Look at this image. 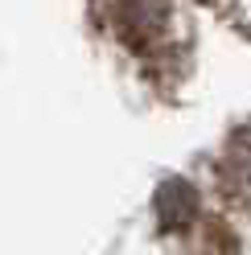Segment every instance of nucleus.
<instances>
[{
	"instance_id": "f257e3e1",
	"label": "nucleus",
	"mask_w": 251,
	"mask_h": 255,
	"mask_svg": "<svg viewBox=\"0 0 251 255\" xmlns=\"http://www.w3.org/2000/svg\"><path fill=\"white\" fill-rule=\"evenodd\" d=\"M223 177L231 181V189L239 198L251 202V128L231 136V148H227V161H223Z\"/></svg>"
},
{
	"instance_id": "f03ea898",
	"label": "nucleus",
	"mask_w": 251,
	"mask_h": 255,
	"mask_svg": "<svg viewBox=\"0 0 251 255\" xmlns=\"http://www.w3.org/2000/svg\"><path fill=\"white\" fill-rule=\"evenodd\" d=\"M198 210V194L185 181H165L156 189V214H161L165 227H181V222H190V214Z\"/></svg>"
}]
</instances>
